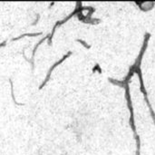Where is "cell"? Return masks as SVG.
I'll use <instances>...</instances> for the list:
<instances>
[{
    "label": "cell",
    "instance_id": "obj_1",
    "mask_svg": "<svg viewBox=\"0 0 155 155\" xmlns=\"http://www.w3.org/2000/svg\"><path fill=\"white\" fill-rule=\"evenodd\" d=\"M134 74V73L130 69L129 73L127 74V75L124 77V79L123 81H119V80H115V79H112L109 78V82L112 83L114 85L120 86V87H124L125 90V100H126V104L127 107L130 111V124L132 127V131L134 134V140L136 142V153L135 155H141V140H140V136L137 133V129H136V125H135V120H134V106H133V101L131 98V93H130V81L131 78L133 77V75Z\"/></svg>",
    "mask_w": 155,
    "mask_h": 155
},
{
    "label": "cell",
    "instance_id": "obj_2",
    "mask_svg": "<svg viewBox=\"0 0 155 155\" xmlns=\"http://www.w3.org/2000/svg\"><path fill=\"white\" fill-rule=\"evenodd\" d=\"M150 37H151V35L149 33H146L144 35V40H143V45H142V48L140 50V53L138 54V57L134 63V64H133L130 69L134 73V74H138V77H139V82H140V90L141 92L144 95V99H145V102L147 104V106L149 108V111L151 113V115L153 119V122L155 124V113L153 109V106L149 101V97H148V94H147V91L145 89V86H144V82H143V73H142V68H141V64H142V60H143V54L147 49V46H148V44H149V40H150Z\"/></svg>",
    "mask_w": 155,
    "mask_h": 155
},
{
    "label": "cell",
    "instance_id": "obj_3",
    "mask_svg": "<svg viewBox=\"0 0 155 155\" xmlns=\"http://www.w3.org/2000/svg\"><path fill=\"white\" fill-rule=\"evenodd\" d=\"M71 54H72V52H69V53H68L67 54L64 55V56H63V58H61V59H60V60H59L58 62H56V63H55V64H54V65H53V66H52V67L50 68V69H49V71H48V74H47V75H46V78H45V81H44V82L42 83L41 86L39 87L40 89H42V88H43V86H45V84H46V83L48 82V80H49V78H50V75H51V74H52V72H53V70H54V68H55V67H56V66L58 65V64H60V63H62V62H63V61H64V59H66V58H67V57H68L69 55H71Z\"/></svg>",
    "mask_w": 155,
    "mask_h": 155
},
{
    "label": "cell",
    "instance_id": "obj_4",
    "mask_svg": "<svg viewBox=\"0 0 155 155\" xmlns=\"http://www.w3.org/2000/svg\"><path fill=\"white\" fill-rule=\"evenodd\" d=\"M77 41H78L79 43H81L82 45H84V46H85L86 48H89V47H90V46H89L88 45H86V44H85V43H84V41H82V40H77Z\"/></svg>",
    "mask_w": 155,
    "mask_h": 155
}]
</instances>
